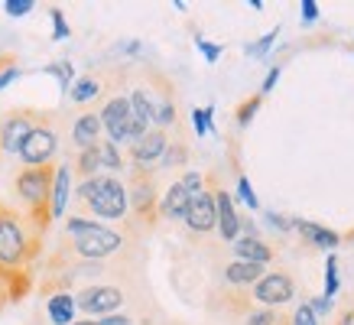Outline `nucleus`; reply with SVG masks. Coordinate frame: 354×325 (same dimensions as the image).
Returning a JSON list of instances; mask_svg holds the SVG:
<instances>
[{"label": "nucleus", "instance_id": "nucleus-2", "mask_svg": "<svg viewBox=\"0 0 354 325\" xmlns=\"http://www.w3.org/2000/svg\"><path fill=\"white\" fill-rule=\"evenodd\" d=\"M78 198L97 218L120 221V218L127 215V189L114 176H91V179H85V183L78 185Z\"/></svg>", "mask_w": 354, "mask_h": 325}, {"label": "nucleus", "instance_id": "nucleus-35", "mask_svg": "<svg viewBox=\"0 0 354 325\" xmlns=\"http://www.w3.org/2000/svg\"><path fill=\"white\" fill-rule=\"evenodd\" d=\"M292 325H319V319L312 315L309 306H299V309L292 313Z\"/></svg>", "mask_w": 354, "mask_h": 325}, {"label": "nucleus", "instance_id": "nucleus-11", "mask_svg": "<svg viewBox=\"0 0 354 325\" xmlns=\"http://www.w3.org/2000/svg\"><path fill=\"white\" fill-rule=\"evenodd\" d=\"M254 296L267 306H283L296 296V286H292V280L286 277V273H267V277H260L257 280Z\"/></svg>", "mask_w": 354, "mask_h": 325}, {"label": "nucleus", "instance_id": "nucleus-21", "mask_svg": "<svg viewBox=\"0 0 354 325\" xmlns=\"http://www.w3.org/2000/svg\"><path fill=\"white\" fill-rule=\"evenodd\" d=\"M75 166H78V173L85 176V179H91V176L101 169V156H97V147H88V150L78 153Z\"/></svg>", "mask_w": 354, "mask_h": 325}, {"label": "nucleus", "instance_id": "nucleus-4", "mask_svg": "<svg viewBox=\"0 0 354 325\" xmlns=\"http://www.w3.org/2000/svg\"><path fill=\"white\" fill-rule=\"evenodd\" d=\"M97 120H101V130L108 133V140L118 147V143H133L140 140L147 130H150V124L147 120H140L133 111H130V101L127 98H111L108 104H104V111L97 114Z\"/></svg>", "mask_w": 354, "mask_h": 325}, {"label": "nucleus", "instance_id": "nucleus-41", "mask_svg": "<svg viewBox=\"0 0 354 325\" xmlns=\"http://www.w3.org/2000/svg\"><path fill=\"white\" fill-rule=\"evenodd\" d=\"M72 325H101L97 319H85V322H72Z\"/></svg>", "mask_w": 354, "mask_h": 325}, {"label": "nucleus", "instance_id": "nucleus-39", "mask_svg": "<svg viewBox=\"0 0 354 325\" xmlns=\"http://www.w3.org/2000/svg\"><path fill=\"white\" fill-rule=\"evenodd\" d=\"M277 78H279V68L273 65V68L267 72V82H263V91H260V98L267 95V91H273V85H277Z\"/></svg>", "mask_w": 354, "mask_h": 325}, {"label": "nucleus", "instance_id": "nucleus-40", "mask_svg": "<svg viewBox=\"0 0 354 325\" xmlns=\"http://www.w3.org/2000/svg\"><path fill=\"white\" fill-rule=\"evenodd\" d=\"M97 322L101 325H133L127 315H104V319H97Z\"/></svg>", "mask_w": 354, "mask_h": 325}, {"label": "nucleus", "instance_id": "nucleus-26", "mask_svg": "<svg viewBox=\"0 0 354 325\" xmlns=\"http://www.w3.org/2000/svg\"><path fill=\"white\" fill-rule=\"evenodd\" d=\"M277 36H279V30H270L267 36H260L257 43H250L247 46V55H254V59H263V55L273 49V43H277Z\"/></svg>", "mask_w": 354, "mask_h": 325}, {"label": "nucleus", "instance_id": "nucleus-18", "mask_svg": "<svg viewBox=\"0 0 354 325\" xmlns=\"http://www.w3.org/2000/svg\"><path fill=\"white\" fill-rule=\"evenodd\" d=\"M234 254H237V260H247V263H263V267H267L270 257H273V250H270L263 241H257V238H237L234 241Z\"/></svg>", "mask_w": 354, "mask_h": 325}, {"label": "nucleus", "instance_id": "nucleus-27", "mask_svg": "<svg viewBox=\"0 0 354 325\" xmlns=\"http://www.w3.org/2000/svg\"><path fill=\"white\" fill-rule=\"evenodd\" d=\"M192 124H195V133L205 137V133H215V124H212V108H195L192 111Z\"/></svg>", "mask_w": 354, "mask_h": 325}, {"label": "nucleus", "instance_id": "nucleus-8", "mask_svg": "<svg viewBox=\"0 0 354 325\" xmlns=\"http://www.w3.org/2000/svg\"><path fill=\"white\" fill-rule=\"evenodd\" d=\"M120 303H124V292L118 286H88V290L78 292L75 309H82L88 315H108L114 309H120Z\"/></svg>", "mask_w": 354, "mask_h": 325}, {"label": "nucleus", "instance_id": "nucleus-32", "mask_svg": "<svg viewBox=\"0 0 354 325\" xmlns=\"http://www.w3.org/2000/svg\"><path fill=\"white\" fill-rule=\"evenodd\" d=\"M195 46L202 49V55L208 59V62H218V59H221V46L218 43H208V39H202V36H195Z\"/></svg>", "mask_w": 354, "mask_h": 325}, {"label": "nucleus", "instance_id": "nucleus-14", "mask_svg": "<svg viewBox=\"0 0 354 325\" xmlns=\"http://www.w3.org/2000/svg\"><path fill=\"white\" fill-rule=\"evenodd\" d=\"M68 192H72V179H68V166H55L53 176V192H49V215L62 218L68 205Z\"/></svg>", "mask_w": 354, "mask_h": 325}, {"label": "nucleus", "instance_id": "nucleus-36", "mask_svg": "<svg viewBox=\"0 0 354 325\" xmlns=\"http://www.w3.org/2000/svg\"><path fill=\"white\" fill-rule=\"evenodd\" d=\"M309 309H312V315L319 319V315H325L328 309H332V299H325V296H319V299H312V303H309Z\"/></svg>", "mask_w": 354, "mask_h": 325}, {"label": "nucleus", "instance_id": "nucleus-17", "mask_svg": "<svg viewBox=\"0 0 354 325\" xmlns=\"http://www.w3.org/2000/svg\"><path fill=\"white\" fill-rule=\"evenodd\" d=\"M46 313H49V322L53 325H72L75 322V299L68 292H55L46 303Z\"/></svg>", "mask_w": 354, "mask_h": 325}, {"label": "nucleus", "instance_id": "nucleus-9", "mask_svg": "<svg viewBox=\"0 0 354 325\" xmlns=\"http://www.w3.org/2000/svg\"><path fill=\"white\" fill-rule=\"evenodd\" d=\"M166 147H169V140H166L162 130H147L140 140L130 143V160L137 166V173H147L150 166H156V162L162 160Z\"/></svg>", "mask_w": 354, "mask_h": 325}, {"label": "nucleus", "instance_id": "nucleus-24", "mask_svg": "<svg viewBox=\"0 0 354 325\" xmlns=\"http://www.w3.org/2000/svg\"><path fill=\"white\" fill-rule=\"evenodd\" d=\"M46 75H55L62 88H72V82H75V68H72V62H53V65H46Z\"/></svg>", "mask_w": 354, "mask_h": 325}, {"label": "nucleus", "instance_id": "nucleus-7", "mask_svg": "<svg viewBox=\"0 0 354 325\" xmlns=\"http://www.w3.org/2000/svg\"><path fill=\"white\" fill-rule=\"evenodd\" d=\"M36 114L32 111H13L0 120V150L3 153H20L23 140L30 137V130L36 127Z\"/></svg>", "mask_w": 354, "mask_h": 325}, {"label": "nucleus", "instance_id": "nucleus-13", "mask_svg": "<svg viewBox=\"0 0 354 325\" xmlns=\"http://www.w3.org/2000/svg\"><path fill=\"white\" fill-rule=\"evenodd\" d=\"M215 212H218V231H221V238L234 244V241L241 238V218H237V212H234V198H231L225 189L215 192Z\"/></svg>", "mask_w": 354, "mask_h": 325}, {"label": "nucleus", "instance_id": "nucleus-25", "mask_svg": "<svg viewBox=\"0 0 354 325\" xmlns=\"http://www.w3.org/2000/svg\"><path fill=\"white\" fill-rule=\"evenodd\" d=\"M335 292H338V257L328 254V260H325V299H332Z\"/></svg>", "mask_w": 354, "mask_h": 325}, {"label": "nucleus", "instance_id": "nucleus-29", "mask_svg": "<svg viewBox=\"0 0 354 325\" xmlns=\"http://www.w3.org/2000/svg\"><path fill=\"white\" fill-rule=\"evenodd\" d=\"M237 195H241V202H244L250 212H257V208H260L257 195H254V189H250V179H247V176H241V179H237Z\"/></svg>", "mask_w": 354, "mask_h": 325}, {"label": "nucleus", "instance_id": "nucleus-31", "mask_svg": "<svg viewBox=\"0 0 354 325\" xmlns=\"http://www.w3.org/2000/svg\"><path fill=\"white\" fill-rule=\"evenodd\" d=\"M3 10H7V17H26V13H32V0H7Z\"/></svg>", "mask_w": 354, "mask_h": 325}, {"label": "nucleus", "instance_id": "nucleus-12", "mask_svg": "<svg viewBox=\"0 0 354 325\" xmlns=\"http://www.w3.org/2000/svg\"><path fill=\"white\" fill-rule=\"evenodd\" d=\"M130 198H133V212H137L140 218H147V221L156 218L160 202H156V189H153V183H150V176L147 173L133 176V192H130Z\"/></svg>", "mask_w": 354, "mask_h": 325}, {"label": "nucleus", "instance_id": "nucleus-30", "mask_svg": "<svg viewBox=\"0 0 354 325\" xmlns=\"http://www.w3.org/2000/svg\"><path fill=\"white\" fill-rule=\"evenodd\" d=\"M49 20H53V39H59V43L68 39V23H65V13L53 7V10H49Z\"/></svg>", "mask_w": 354, "mask_h": 325}, {"label": "nucleus", "instance_id": "nucleus-10", "mask_svg": "<svg viewBox=\"0 0 354 325\" xmlns=\"http://www.w3.org/2000/svg\"><path fill=\"white\" fill-rule=\"evenodd\" d=\"M183 221L189 225V231H195V234H208L212 228H218L215 192H208V189L195 192V195H192V202H189V212H185Z\"/></svg>", "mask_w": 354, "mask_h": 325}, {"label": "nucleus", "instance_id": "nucleus-16", "mask_svg": "<svg viewBox=\"0 0 354 325\" xmlns=\"http://www.w3.org/2000/svg\"><path fill=\"white\" fill-rule=\"evenodd\" d=\"M72 140H75L78 150H88V147H97L101 143V120L97 114H82L72 127Z\"/></svg>", "mask_w": 354, "mask_h": 325}, {"label": "nucleus", "instance_id": "nucleus-15", "mask_svg": "<svg viewBox=\"0 0 354 325\" xmlns=\"http://www.w3.org/2000/svg\"><path fill=\"white\" fill-rule=\"evenodd\" d=\"M292 228L299 231L302 238H309L315 248H325V250H335L338 244H342V234L338 231H332V228H322L315 225V221H292Z\"/></svg>", "mask_w": 354, "mask_h": 325}, {"label": "nucleus", "instance_id": "nucleus-28", "mask_svg": "<svg viewBox=\"0 0 354 325\" xmlns=\"http://www.w3.org/2000/svg\"><path fill=\"white\" fill-rule=\"evenodd\" d=\"M260 101H263V98L254 95V98H247L244 104L237 108V124H241V127H247V124L254 120V114H257V108H260Z\"/></svg>", "mask_w": 354, "mask_h": 325}, {"label": "nucleus", "instance_id": "nucleus-37", "mask_svg": "<svg viewBox=\"0 0 354 325\" xmlns=\"http://www.w3.org/2000/svg\"><path fill=\"white\" fill-rule=\"evenodd\" d=\"M302 20L306 23L319 20V3H315V0H302Z\"/></svg>", "mask_w": 354, "mask_h": 325}, {"label": "nucleus", "instance_id": "nucleus-34", "mask_svg": "<svg viewBox=\"0 0 354 325\" xmlns=\"http://www.w3.org/2000/svg\"><path fill=\"white\" fill-rule=\"evenodd\" d=\"M162 162L166 166H179V162H185V147H166V153H162Z\"/></svg>", "mask_w": 354, "mask_h": 325}, {"label": "nucleus", "instance_id": "nucleus-3", "mask_svg": "<svg viewBox=\"0 0 354 325\" xmlns=\"http://www.w3.org/2000/svg\"><path fill=\"white\" fill-rule=\"evenodd\" d=\"M68 238H72V248L82 254V257H108L114 250L124 244L118 231H111V228L97 225V221H88V218H68Z\"/></svg>", "mask_w": 354, "mask_h": 325}, {"label": "nucleus", "instance_id": "nucleus-22", "mask_svg": "<svg viewBox=\"0 0 354 325\" xmlns=\"http://www.w3.org/2000/svg\"><path fill=\"white\" fill-rule=\"evenodd\" d=\"M97 156H101V166H104V169H120V166H124V160H120V150L111 140L97 143Z\"/></svg>", "mask_w": 354, "mask_h": 325}, {"label": "nucleus", "instance_id": "nucleus-5", "mask_svg": "<svg viewBox=\"0 0 354 325\" xmlns=\"http://www.w3.org/2000/svg\"><path fill=\"white\" fill-rule=\"evenodd\" d=\"M55 150H59V137H55V130L49 127V124H36V127L30 130V137L23 140L20 147V156L23 166H49V160L55 156Z\"/></svg>", "mask_w": 354, "mask_h": 325}, {"label": "nucleus", "instance_id": "nucleus-33", "mask_svg": "<svg viewBox=\"0 0 354 325\" xmlns=\"http://www.w3.org/2000/svg\"><path fill=\"white\" fill-rule=\"evenodd\" d=\"M247 325H279V315L273 309H263V313H254L247 319Z\"/></svg>", "mask_w": 354, "mask_h": 325}, {"label": "nucleus", "instance_id": "nucleus-38", "mask_svg": "<svg viewBox=\"0 0 354 325\" xmlns=\"http://www.w3.org/2000/svg\"><path fill=\"white\" fill-rule=\"evenodd\" d=\"M267 221H270V225H273V228H279V231H290V228H292V221H290V218L273 215V212H270V215H267Z\"/></svg>", "mask_w": 354, "mask_h": 325}, {"label": "nucleus", "instance_id": "nucleus-19", "mask_svg": "<svg viewBox=\"0 0 354 325\" xmlns=\"http://www.w3.org/2000/svg\"><path fill=\"white\" fill-rule=\"evenodd\" d=\"M263 277V263H247V260H234L227 263L225 280L234 283V286H244V283H257Z\"/></svg>", "mask_w": 354, "mask_h": 325}, {"label": "nucleus", "instance_id": "nucleus-6", "mask_svg": "<svg viewBox=\"0 0 354 325\" xmlns=\"http://www.w3.org/2000/svg\"><path fill=\"white\" fill-rule=\"evenodd\" d=\"M195 192H202V176H198V173H185L179 183H172L169 189H166V195H162V202H160V215L169 218V221L185 218L189 202H192Z\"/></svg>", "mask_w": 354, "mask_h": 325}, {"label": "nucleus", "instance_id": "nucleus-23", "mask_svg": "<svg viewBox=\"0 0 354 325\" xmlns=\"http://www.w3.org/2000/svg\"><path fill=\"white\" fill-rule=\"evenodd\" d=\"M20 78V65H17V59L13 55H0V91L10 85V82H17Z\"/></svg>", "mask_w": 354, "mask_h": 325}, {"label": "nucleus", "instance_id": "nucleus-20", "mask_svg": "<svg viewBox=\"0 0 354 325\" xmlns=\"http://www.w3.org/2000/svg\"><path fill=\"white\" fill-rule=\"evenodd\" d=\"M97 91H101V82H97V78H91V75L75 78V82H72V88H68V95H72V101H75V104H85V101H91Z\"/></svg>", "mask_w": 354, "mask_h": 325}, {"label": "nucleus", "instance_id": "nucleus-1", "mask_svg": "<svg viewBox=\"0 0 354 325\" xmlns=\"http://www.w3.org/2000/svg\"><path fill=\"white\" fill-rule=\"evenodd\" d=\"M53 176L55 166H23L20 176H17V195L26 205V215L36 225V231H46L53 215H49V192H53Z\"/></svg>", "mask_w": 354, "mask_h": 325}]
</instances>
